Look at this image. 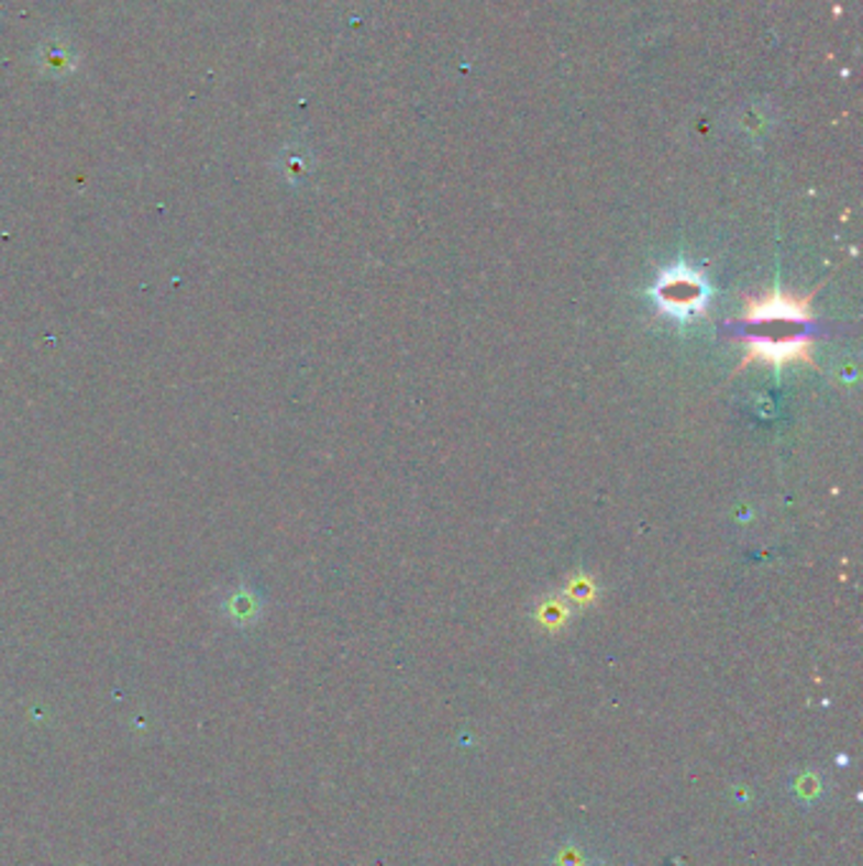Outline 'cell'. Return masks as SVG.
<instances>
[{
    "instance_id": "cell-2",
    "label": "cell",
    "mask_w": 863,
    "mask_h": 866,
    "mask_svg": "<svg viewBox=\"0 0 863 866\" xmlns=\"http://www.w3.org/2000/svg\"><path fill=\"white\" fill-rule=\"evenodd\" d=\"M748 355L742 357L740 370L748 368L752 363H765L773 368H783L790 363H808L812 353V337L810 335H787V337H762L750 335L748 337Z\"/></svg>"
},
{
    "instance_id": "cell-3",
    "label": "cell",
    "mask_w": 863,
    "mask_h": 866,
    "mask_svg": "<svg viewBox=\"0 0 863 866\" xmlns=\"http://www.w3.org/2000/svg\"><path fill=\"white\" fill-rule=\"evenodd\" d=\"M810 299L812 295L800 297V295H790V291L775 289L765 297L748 299L742 320L750 324H770V322L808 324L812 320Z\"/></svg>"
},
{
    "instance_id": "cell-6",
    "label": "cell",
    "mask_w": 863,
    "mask_h": 866,
    "mask_svg": "<svg viewBox=\"0 0 863 866\" xmlns=\"http://www.w3.org/2000/svg\"><path fill=\"white\" fill-rule=\"evenodd\" d=\"M790 790L798 798L800 803H816L820 796H823V780H820L818 773H800L798 778L793 780Z\"/></svg>"
},
{
    "instance_id": "cell-1",
    "label": "cell",
    "mask_w": 863,
    "mask_h": 866,
    "mask_svg": "<svg viewBox=\"0 0 863 866\" xmlns=\"http://www.w3.org/2000/svg\"><path fill=\"white\" fill-rule=\"evenodd\" d=\"M659 304L664 307L668 314H678V318H689V314H699L707 304V287L689 269H672L661 274L656 289Z\"/></svg>"
},
{
    "instance_id": "cell-5",
    "label": "cell",
    "mask_w": 863,
    "mask_h": 866,
    "mask_svg": "<svg viewBox=\"0 0 863 866\" xmlns=\"http://www.w3.org/2000/svg\"><path fill=\"white\" fill-rule=\"evenodd\" d=\"M588 848L580 841H563L552 854V866H590Z\"/></svg>"
},
{
    "instance_id": "cell-7",
    "label": "cell",
    "mask_w": 863,
    "mask_h": 866,
    "mask_svg": "<svg viewBox=\"0 0 863 866\" xmlns=\"http://www.w3.org/2000/svg\"><path fill=\"white\" fill-rule=\"evenodd\" d=\"M590 866H616V864H610V862H593Z\"/></svg>"
},
{
    "instance_id": "cell-4",
    "label": "cell",
    "mask_w": 863,
    "mask_h": 866,
    "mask_svg": "<svg viewBox=\"0 0 863 866\" xmlns=\"http://www.w3.org/2000/svg\"><path fill=\"white\" fill-rule=\"evenodd\" d=\"M74 64H77V58L62 41H48V44L41 46V66H44L46 74L62 77V74H69L74 69Z\"/></svg>"
}]
</instances>
